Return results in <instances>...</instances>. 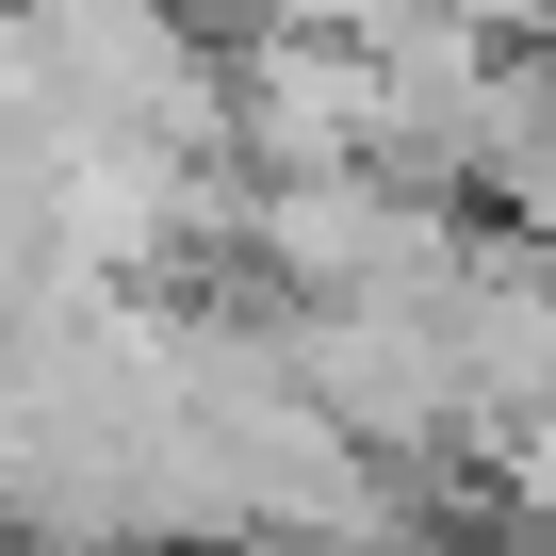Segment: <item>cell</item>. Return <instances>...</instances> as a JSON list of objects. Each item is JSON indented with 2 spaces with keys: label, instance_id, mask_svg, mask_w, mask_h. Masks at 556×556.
<instances>
[{
  "label": "cell",
  "instance_id": "cell-1",
  "mask_svg": "<svg viewBox=\"0 0 556 556\" xmlns=\"http://www.w3.org/2000/svg\"><path fill=\"white\" fill-rule=\"evenodd\" d=\"M507 475H523V507H540V523H556V393H540V426H523V442H507Z\"/></svg>",
  "mask_w": 556,
  "mask_h": 556
}]
</instances>
